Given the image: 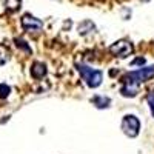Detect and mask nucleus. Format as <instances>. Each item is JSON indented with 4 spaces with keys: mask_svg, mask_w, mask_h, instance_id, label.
Masks as SVG:
<instances>
[{
    "mask_svg": "<svg viewBox=\"0 0 154 154\" xmlns=\"http://www.w3.org/2000/svg\"><path fill=\"white\" fill-rule=\"evenodd\" d=\"M134 51V46L131 42H128V40H117V42H114L111 46H109V53L116 57H120V59H125L128 57L131 53Z\"/></svg>",
    "mask_w": 154,
    "mask_h": 154,
    "instance_id": "nucleus-4",
    "label": "nucleus"
},
{
    "mask_svg": "<svg viewBox=\"0 0 154 154\" xmlns=\"http://www.w3.org/2000/svg\"><path fill=\"white\" fill-rule=\"evenodd\" d=\"M91 102L99 108V109H103V108H108L109 103H111V99L109 97H105V96H94L91 99Z\"/></svg>",
    "mask_w": 154,
    "mask_h": 154,
    "instance_id": "nucleus-7",
    "label": "nucleus"
},
{
    "mask_svg": "<svg viewBox=\"0 0 154 154\" xmlns=\"http://www.w3.org/2000/svg\"><path fill=\"white\" fill-rule=\"evenodd\" d=\"M11 94V86L8 83H0V99H8Z\"/></svg>",
    "mask_w": 154,
    "mask_h": 154,
    "instance_id": "nucleus-11",
    "label": "nucleus"
},
{
    "mask_svg": "<svg viewBox=\"0 0 154 154\" xmlns=\"http://www.w3.org/2000/svg\"><path fill=\"white\" fill-rule=\"evenodd\" d=\"M143 2H148V0H143Z\"/></svg>",
    "mask_w": 154,
    "mask_h": 154,
    "instance_id": "nucleus-14",
    "label": "nucleus"
},
{
    "mask_svg": "<svg viewBox=\"0 0 154 154\" xmlns=\"http://www.w3.org/2000/svg\"><path fill=\"white\" fill-rule=\"evenodd\" d=\"M14 43H16V46H17V48L23 49L25 53H28V54H31V53H32V49L29 48V45H28L26 42H25L23 38H19V37H17V38H14Z\"/></svg>",
    "mask_w": 154,
    "mask_h": 154,
    "instance_id": "nucleus-10",
    "label": "nucleus"
},
{
    "mask_svg": "<svg viewBox=\"0 0 154 154\" xmlns=\"http://www.w3.org/2000/svg\"><path fill=\"white\" fill-rule=\"evenodd\" d=\"M20 5H22V0H5V8L9 12L17 11L20 8Z\"/></svg>",
    "mask_w": 154,
    "mask_h": 154,
    "instance_id": "nucleus-9",
    "label": "nucleus"
},
{
    "mask_svg": "<svg viewBox=\"0 0 154 154\" xmlns=\"http://www.w3.org/2000/svg\"><path fill=\"white\" fill-rule=\"evenodd\" d=\"M122 131L128 136V137H136L140 131V120L133 114H126L122 119Z\"/></svg>",
    "mask_w": 154,
    "mask_h": 154,
    "instance_id": "nucleus-3",
    "label": "nucleus"
},
{
    "mask_svg": "<svg viewBox=\"0 0 154 154\" xmlns=\"http://www.w3.org/2000/svg\"><path fill=\"white\" fill-rule=\"evenodd\" d=\"M77 71L80 72L82 79L85 80V83L89 86V88H97L100 86L102 80H103V72L99 71V69H94V68H89L86 65H80V63H77L75 65Z\"/></svg>",
    "mask_w": 154,
    "mask_h": 154,
    "instance_id": "nucleus-2",
    "label": "nucleus"
},
{
    "mask_svg": "<svg viewBox=\"0 0 154 154\" xmlns=\"http://www.w3.org/2000/svg\"><path fill=\"white\" fill-rule=\"evenodd\" d=\"M96 29V25L91 22V20H83L80 25H79V34L80 35H85L88 32H91Z\"/></svg>",
    "mask_w": 154,
    "mask_h": 154,
    "instance_id": "nucleus-8",
    "label": "nucleus"
},
{
    "mask_svg": "<svg viewBox=\"0 0 154 154\" xmlns=\"http://www.w3.org/2000/svg\"><path fill=\"white\" fill-rule=\"evenodd\" d=\"M154 77V65L152 66H146V68H140L137 71H131L123 75V85H122V89L120 93L122 96L125 97H134L137 96L139 93V85L143 83V82H148Z\"/></svg>",
    "mask_w": 154,
    "mask_h": 154,
    "instance_id": "nucleus-1",
    "label": "nucleus"
},
{
    "mask_svg": "<svg viewBox=\"0 0 154 154\" xmlns=\"http://www.w3.org/2000/svg\"><path fill=\"white\" fill-rule=\"evenodd\" d=\"M48 69H46V65L43 62H34L31 65V75L34 77V79H43V77L46 75Z\"/></svg>",
    "mask_w": 154,
    "mask_h": 154,
    "instance_id": "nucleus-6",
    "label": "nucleus"
},
{
    "mask_svg": "<svg viewBox=\"0 0 154 154\" xmlns=\"http://www.w3.org/2000/svg\"><path fill=\"white\" fill-rule=\"evenodd\" d=\"M20 23H22V28L26 32H40L43 28V22L31 14H23Z\"/></svg>",
    "mask_w": 154,
    "mask_h": 154,
    "instance_id": "nucleus-5",
    "label": "nucleus"
},
{
    "mask_svg": "<svg viewBox=\"0 0 154 154\" xmlns=\"http://www.w3.org/2000/svg\"><path fill=\"white\" fill-rule=\"evenodd\" d=\"M146 102H148L149 109H151V114H152V117H154V89L146 96Z\"/></svg>",
    "mask_w": 154,
    "mask_h": 154,
    "instance_id": "nucleus-12",
    "label": "nucleus"
},
{
    "mask_svg": "<svg viewBox=\"0 0 154 154\" xmlns=\"http://www.w3.org/2000/svg\"><path fill=\"white\" fill-rule=\"evenodd\" d=\"M143 63H145V59L143 57H139V59H136V60L131 62V65L133 66H137V65H143Z\"/></svg>",
    "mask_w": 154,
    "mask_h": 154,
    "instance_id": "nucleus-13",
    "label": "nucleus"
}]
</instances>
